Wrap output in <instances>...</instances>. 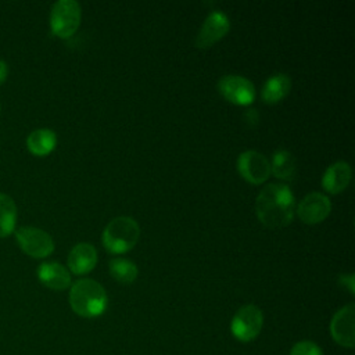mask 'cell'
Listing matches in <instances>:
<instances>
[{
    "label": "cell",
    "instance_id": "cell-1",
    "mask_svg": "<svg viewBox=\"0 0 355 355\" xmlns=\"http://www.w3.org/2000/svg\"><path fill=\"white\" fill-rule=\"evenodd\" d=\"M255 214L259 222L269 229L290 225L295 214V198L290 187L282 183L266 184L257 196Z\"/></svg>",
    "mask_w": 355,
    "mask_h": 355
},
{
    "label": "cell",
    "instance_id": "cell-2",
    "mask_svg": "<svg viewBox=\"0 0 355 355\" xmlns=\"http://www.w3.org/2000/svg\"><path fill=\"white\" fill-rule=\"evenodd\" d=\"M69 305L82 318H97L107 309L108 297L98 282L79 279L69 290Z\"/></svg>",
    "mask_w": 355,
    "mask_h": 355
},
{
    "label": "cell",
    "instance_id": "cell-3",
    "mask_svg": "<svg viewBox=\"0 0 355 355\" xmlns=\"http://www.w3.org/2000/svg\"><path fill=\"white\" fill-rule=\"evenodd\" d=\"M139 237L140 227L133 218L116 216L103 230V245L111 254H123L136 245Z\"/></svg>",
    "mask_w": 355,
    "mask_h": 355
},
{
    "label": "cell",
    "instance_id": "cell-4",
    "mask_svg": "<svg viewBox=\"0 0 355 355\" xmlns=\"http://www.w3.org/2000/svg\"><path fill=\"white\" fill-rule=\"evenodd\" d=\"M80 6L75 0H58L53 4L50 12L51 32L61 37H71L80 25Z\"/></svg>",
    "mask_w": 355,
    "mask_h": 355
},
{
    "label": "cell",
    "instance_id": "cell-5",
    "mask_svg": "<svg viewBox=\"0 0 355 355\" xmlns=\"http://www.w3.org/2000/svg\"><path fill=\"white\" fill-rule=\"evenodd\" d=\"M263 326V313L259 306L247 304L241 306L230 322L232 334L241 343H250L258 337Z\"/></svg>",
    "mask_w": 355,
    "mask_h": 355
},
{
    "label": "cell",
    "instance_id": "cell-6",
    "mask_svg": "<svg viewBox=\"0 0 355 355\" xmlns=\"http://www.w3.org/2000/svg\"><path fill=\"white\" fill-rule=\"evenodd\" d=\"M15 239L22 251L33 258H46L54 251L51 236L39 227H19L15 232Z\"/></svg>",
    "mask_w": 355,
    "mask_h": 355
},
{
    "label": "cell",
    "instance_id": "cell-7",
    "mask_svg": "<svg viewBox=\"0 0 355 355\" xmlns=\"http://www.w3.org/2000/svg\"><path fill=\"white\" fill-rule=\"evenodd\" d=\"M218 92L232 104L248 105L255 98V87L251 80L240 75H225L218 80Z\"/></svg>",
    "mask_w": 355,
    "mask_h": 355
},
{
    "label": "cell",
    "instance_id": "cell-8",
    "mask_svg": "<svg viewBox=\"0 0 355 355\" xmlns=\"http://www.w3.org/2000/svg\"><path fill=\"white\" fill-rule=\"evenodd\" d=\"M239 173L252 184L263 183L270 175V162L259 151L247 150L237 158Z\"/></svg>",
    "mask_w": 355,
    "mask_h": 355
},
{
    "label": "cell",
    "instance_id": "cell-9",
    "mask_svg": "<svg viewBox=\"0 0 355 355\" xmlns=\"http://www.w3.org/2000/svg\"><path fill=\"white\" fill-rule=\"evenodd\" d=\"M330 334L333 340L345 348L355 345V305L348 304L340 308L331 318Z\"/></svg>",
    "mask_w": 355,
    "mask_h": 355
},
{
    "label": "cell",
    "instance_id": "cell-10",
    "mask_svg": "<svg viewBox=\"0 0 355 355\" xmlns=\"http://www.w3.org/2000/svg\"><path fill=\"white\" fill-rule=\"evenodd\" d=\"M230 29L229 17L222 11H212L208 14L205 21L202 22L197 36H196V47L208 49L219 42L222 37L227 35Z\"/></svg>",
    "mask_w": 355,
    "mask_h": 355
},
{
    "label": "cell",
    "instance_id": "cell-11",
    "mask_svg": "<svg viewBox=\"0 0 355 355\" xmlns=\"http://www.w3.org/2000/svg\"><path fill=\"white\" fill-rule=\"evenodd\" d=\"M331 211V202L327 196L313 191L306 194L297 205V216L306 225H316L324 220Z\"/></svg>",
    "mask_w": 355,
    "mask_h": 355
},
{
    "label": "cell",
    "instance_id": "cell-12",
    "mask_svg": "<svg viewBox=\"0 0 355 355\" xmlns=\"http://www.w3.org/2000/svg\"><path fill=\"white\" fill-rule=\"evenodd\" d=\"M352 178V168L347 161H337L327 166L322 176V187L330 194H338L347 189Z\"/></svg>",
    "mask_w": 355,
    "mask_h": 355
},
{
    "label": "cell",
    "instance_id": "cell-13",
    "mask_svg": "<svg viewBox=\"0 0 355 355\" xmlns=\"http://www.w3.org/2000/svg\"><path fill=\"white\" fill-rule=\"evenodd\" d=\"M97 263V250L90 243H78L69 251L68 268L75 275H86Z\"/></svg>",
    "mask_w": 355,
    "mask_h": 355
},
{
    "label": "cell",
    "instance_id": "cell-14",
    "mask_svg": "<svg viewBox=\"0 0 355 355\" xmlns=\"http://www.w3.org/2000/svg\"><path fill=\"white\" fill-rule=\"evenodd\" d=\"M37 277L46 287L62 291L71 286V275L58 262H43L37 268Z\"/></svg>",
    "mask_w": 355,
    "mask_h": 355
},
{
    "label": "cell",
    "instance_id": "cell-15",
    "mask_svg": "<svg viewBox=\"0 0 355 355\" xmlns=\"http://www.w3.org/2000/svg\"><path fill=\"white\" fill-rule=\"evenodd\" d=\"M291 89V79L286 73H275L268 78V80L263 83L261 96L262 100L268 104H275L282 101Z\"/></svg>",
    "mask_w": 355,
    "mask_h": 355
},
{
    "label": "cell",
    "instance_id": "cell-16",
    "mask_svg": "<svg viewBox=\"0 0 355 355\" xmlns=\"http://www.w3.org/2000/svg\"><path fill=\"white\" fill-rule=\"evenodd\" d=\"M57 144V136L51 129H36L29 133L26 139L28 150L37 157H44L50 154Z\"/></svg>",
    "mask_w": 355,
    "mask_h": 355
},
{
    "label": "cell",
    "instance_id": "cell-17",
    "mask_svg": "<svg viewBox=\"0 0 355 355\" xmlns=\"http://www.w3.org/2000/svg\"><path fill=\"white\" fill-rule=\"evenodd\" d=\"M297 172V159L287 150H277L273 153L270 162V173L280 180L294 179Z\"/></svg>",
    "mask_w": 355,
    "mask_h": 355
},
{
    "label": "cell",
    "instance_id": "cell-18",
    "mask_svg": "<svg viewBox=\"0 0 355 355\" xmlns=\"http://www.w3.org/2000/svg\"><path fill=\"white\" fill-rule=\"evenodd\" d=\"M17 205L14 200L0 193V237H7L15 230Z\"/></svg>",
    "mask_w": 355,
    "mask_h": 355
},
{
    "label": "cell",
    "instance_id": "cell-19",
    "mask_svg": "<svg viewBox=\"0 0 355 355\" xmlns=\"http://www.w3.org/2000/svg\"><path fill=\"white\" fill-rule=\"evenodd\" d=\"M110 275L121 284H130L137 277V266L126 258H112L108 262Z\"/></svg>",
    "mask_w": 355,
    "mask_h": 355
},
{
    "label": "cell",
    "instance_id": "cell-20",
    "mask_svg": "<svg viewBox=\"0 0 355 355\" xmlns=\"http://www.w3.org/2000/svg\"><path fill=\"white\" fill-rule=\"evenodd\" d=\"M290 355H323L320 347L312 341H300L294 344Z\"/></svg>",
    "mask_w": 355,
    "mask_h": 355
},
{
    "label": "cell",
    "instance_id": "cell-21",
    "mask_svg": "<svg viewBox=\"0 0 355 355\" xmlns=\"http://www.w3.org/2000/svg\"><path fill=\"white\" fill-rule=\"evenodd\" d=\"M340 282L348 287L349 293L354 294L355 290H354V275H344V276H340Z\"/></svg>",
    "mask_w": 355,
    "mask_h": 355
},
{
    "label": "cell",
    "instance_id": "cell-22",
    "mask_svg": "<svg viewBox=\"0 0 355 355\" xmlns=\"http://www.w3.org/2000/svg\"><path fill=\"white\" fill-rule=\"evenodd\" d=\"M7 75H8V67L3 60H0V85L6 80Z\"/></svg>",
    "mask_w": 355,
    "mask_h": 355
}]
</instances>
